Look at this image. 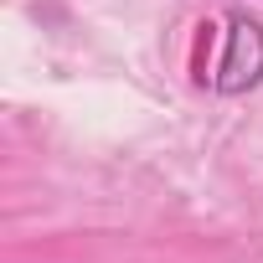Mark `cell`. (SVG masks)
Here are the masks:
<instances>
[{"mask_svg": "<svg viewBox=\"0 0 263 263\" xmlns=\"http://www.w3.org/2000/svg\"><path fill=\"white\" fill-rule=\"evenodd\" d=\"M206 83H212V93H227V98H237V93H248V88L263 83V26L248 21L242 11L227 16L222 57H217V67H212Z\"/></svg>", "mask_w": 263, "mask_h": 263, "instance_id": "6da1fadb", "label": "cell"}]
</instances>
